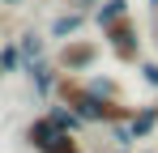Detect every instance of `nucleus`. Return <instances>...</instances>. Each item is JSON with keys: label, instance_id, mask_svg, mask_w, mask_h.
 Here are the masks:
<instances>
[{"label": "nucleus", "instance_id": "nucleus-1", "mask_svg": "<svg viewBox=\"0 0 158 153\" xmlns=\"http://www.w3.org/2000/svg\"><path fill=\"white\" fill-rule=\"evenodd\" d=\"M22 140H26L34 153H73V149H81L73 132H60V128L47 119V111H43L39 119H30V124H26Z\"/></svg>", "mask_w": 158, "mask_h": 153}, {"label": "nucleus", "instance_id": "nucleus-2", "mask_svg": "<svg viewBox=\"0 0 158 153\" xmlns=\"http://www.w3.org/2000/svg\"><path fill=\"white\" fill-rule=\"evenodd\" d=\"M141 43H145V38H141V30H137L132 17H120V22H111L103 30V47L111 51L120 64H132V68L141 64Z\"/></svg>", "mask_w": 158, "mask_h": 153}, {"label": "nucleus", "instance_id": "nucleus-3", "mask_svg": "<svg viewBox=\"0 0 158 153\" xmlns=\"http://www.w3.org/2000/svg\"><path fill=\"white\" fill-rule=\"evenodd\" d=\"M98 55H103V43H94V38H69V43H60L56 51V68L64 76H77V73H90L94 64H98Z\"/></svg>", "mask_w": 158, "mask_h": 153}, {"label": "nucleus", "instance_id": "nucleus-4", "mask_svg": "<svg viewBox=\"0 0 158 153\" xmlns=\"http://www.w3.org/2000/svg\"><path fill=\"white\" fill-rule=\"evenodd\" d=\"M30 81V89H34V98L39 102H52L56 98V85H60V68H56V60H47V55H43V60H34V64H26V73H22Z\"/></svg>", "mask_w": 158, "mask_h": 153}, {"label": "nucleus", "instance_id": "nucleus-5", "mask_svg": "<svg viewBox=\"0 0 158 153\" xmlns=\"http://www.w3.org/2000/svg\"><path fill=\"white\" fill-rule=\"evenodd\" d=\"M85 17H90V13H77V9H64V13H56V17H52V26H47V38H60V43L77 38L81 30H85Z\"/></svg>", "mask_w": 158, "mask_h": 153}, {"label": "nucleus", "instance_id": "nucleus-6", "mask_svg": "<svg viewBox=\"0 0 158 153\" xmlns=\"http://www.w3.org/2000/svg\"><path fill=\"white\" fill-rule=\"evenodd\" d=\"M47 119H52L60 132H73V136H81V132L90 128V124H85V119L77 115V111L69 106V102H60V98H52V102H47Z\"/></svg>", "mask_w": 158, "mask_h": 153}, {"label": "nucleus", "instance_id": "nucleus-7", "mask_svg": "<svg viewBox=\"0 0 158 153\" xmlns=\"http://www.w3.org/2000/svg\"><path fill=\"white\" fill-rule=\"evenodd\" d=\"M128 128H132V136H137V140H150V136L158 132V106H132Z\"/></svg>", "mask_w": 158, "mask_h": 153}, {"label": "nucleus", "instance_id": "nucleus-8", "mask_svg": "<svg viewBox=\"0 0 158 153\" xmlns=\"http://www.w3.org/2000/svg\"><path fill=\"white\" fill-rule=\"evenodd\" d=\"M17 47H22V55H26V64H34V60L47 55V34H39V30H22V34H17Z\"/></svg>", "mask_w": 158, "mask_h": 153}, {"label": "nucleus", "instance_id": "nucleus-9", "mask_svg": "<svg viewBox=\"0 0 158 153\" xmlns=\"http://www.w3.org/2000/svg\"><path fill=\"white\" fill-rule=\"evenodd\" d=\"M0 73L4 76L26 73V55H22V47H17V38H13V43H0Z\"/></svg>", "mask_w": 158, "mask_h": 153}, {"label": "nucleus", "instance_id": "nucleus-10", "mask_svg": "<svg viewBox=\"0 0 158 153\" xmlns=\"http://www.w3.org/2000/svg\"><path fill=\"white\" fill-rule=\"evenodd\" d=\"M120 17H128V0H103L98 9H94V26L107 30L111 22H120Z\"/></svg>", "mask_w": 158, "mask_h": 153}, {"label": "nucleus", "instance_id": "nucleus-11", "mask_svg": "<svg viewBox=\"0 0 158 153\" xmlns=\"http://www.w3.org/2000/svg\"><path fill=\"white\" fill-rule=\"evenodd\" d=\"M85 89L98 94V98H124V85L111 81V76H85Z\"/></svg>", "mask_w": 158, "mask_h": 153}, {"label": "nucleus", "instance_id": "nucleus-12", "mask_svg": "<svg viewBox=\"0 0 158 153\" xmlns=\"http://www.w3.org/2000/svg\"><path fill=\"white\" fill-rule=\"evenodd\" d=\"M107 132H111V145H115V149H132V145H137V136H132L128 119H124V124H111Z\"/></svg>", "mask_w": 158, "mask_h": 153}, {"label": "nucleus", "instance_id": "nucleus-13", "mask_svg": "<svg viewBox=\"0 0 158 153\" xmlns=\"http://www.w3.org/2000/svg\"><path fill=\"white\" fill-rule=\"evenodd\" d=\"M137 73H141V81H145L150 89H158V60H141Z\"/></svg>", "mask_w": 158, "mask_h": 153}, {"label": "nucleus", "instance_id": "nucleus-14", "mask_svg": "<svg viewBox=\"0 0 158 153\" xmlns=\"http://www.w3.org/2000/svg\"><path fill=\"white\" fill-rule=\"evenodd\" d=\"M98 4H103V0H73L69 9H77V13H90V17H94V9H98Z\"/></svg>", "mask_w": 158, "mask_h": 153}, {"label": "nucleus", "instance_id": "nucleus-15", "mask_svg": "<svg viewBox=\"0 0 158 153\" xmlns=\"http://www.w3.org/2000/svg\"><path fill=\"white\" fill-rule=\"evenodd\" d=\"M0 4H9V9H17V4H26V0H0Z\"/></svg>", "mask_w": 158, "mask_h": 153}, {"label": "nucleus", "instance_id": "nucleus-16", "mask_svg": "<svg viewBox=\"0 0 158 153\" xmlns=\"http://www.w3.org/2000/svg\"><path fill=\"white\" fill-rule=\"evenodd\" d=\"M150 9H158V0H150Z\"/></svg>", "mask_w": 158, "mask_h": 153}, {"label": "nucleus", "instance_id": "nucleus-17", "mask_svg": "<svg viewBox=\"0 0 158 153\" xmlns=\"http://www.w3.org/2000/svg\"><path fill=\"white\" fill-rule=\"evenodd\" d=\"M115 153H132V149H115Z\"/></svg>", "mask_w": 158, "mask_h": 153}, {"label": "nucleus", "instance_id": "nucleus-18", "mask_svg": "<svg viewBox=\"0 0 158 153\" xmlns=\"http://www.w3.org/2000/svg\"><path fill=\"white\" fill-rule=\"evenodd\" d=\"M73 153H85V149H73Z\"/></svg>", "mask_w": 158, "mask_h": 153}, {"label": "nucleus", "instance_id": "nucleus-19", "mask_svg": "<svg viewBox=\"0 0 158 153\" xmlns=\"http://www.w3.org/2000/svg\"><path fill=\"white\" fill-rule=\"evenodd\" d=\"M0 76H4V73H0Z\"/></svg>", "mask_w": 158, "mask_h": 153}]
</instances>
